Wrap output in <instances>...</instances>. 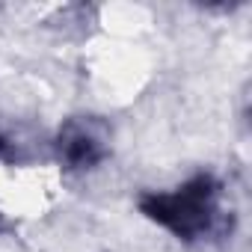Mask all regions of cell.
<instances>
[{"label": "cell", "instance_id": "6da1fadb", "mask_svg": "<svg viewBox=\"0 0 252 252\" xmlns=\"http://www.w3.org/2000/svg\"><path fill=\"white\" fill-rule=\"evenodd\" d=\"M217 199H220V184L211 175H196L175 190L146 193L140 199V211L152 222L172 231L175 237L196 240L214 228L217 211H220Z\"/></svg>", "mask_w": 252, "mask_h": 252}, {"label": "cell", "instance_id": "7a4b0ae2", "mask_svg": "<svg viewBox=\"0 0 252 252\" xmlns=\"http://www.w3.org/2000/svg\"><path fill=\"white\" fill-rule=\"evenodd\" d=\"M57 155L68 169L98 166L110 155L104 125L95 119H68L57 134Z\"/></svg>", "mask_w": 252, "mask_h": 252}]
</instances>
